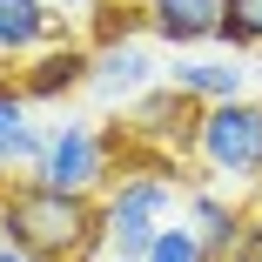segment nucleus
Instances as JSON below:
<instances>
[{
  "instance_id": "9b49d317",
  "label": "nucleus",
  "mask_w": 262,
  "mask_h": 262,
  "mask_svg": "<svg viewBox=\"0 0 262 262\" xmlns=\"http://www.w3.org/2000/svg\"><path fill=\"white\" fill-rule=\"evenodd\" d=\"M88 68H94V54H88V47H54V54H40L14 88L27 94V101H54L61 88H81L88 81Z\"/></svg>"
},
{
  "instance_id": "1a4fd4ad",
  "label": "nucleus",
  "mask_w": 262,
  "mask_h": 262,
  "mask_svg": "<svg viewBox=\"0 0 262 262\" xmlns=\"http://www.w3.org/2000/svg\"><path fill=\"white\" fill-rule=\"evenodd\" d=\"M242 215H249V208L229 202V195H215V188H195V195H188V229H195V242H202L208 262H229V255H235Z\"/></svg>"
},
{
  "instance_id": "f8f14e48",
  "label": "nucleus",
  "mask_w": 262,
  "mask_h": 262,
  "mask_svg": "<svg viewBox=\"0 0 262 262\" xmlns=\"http://www.w3.org/2000/svg\"><path fill=\"white\" fill-rule=\"evenodd\" d=\"M222 47H262V0H222Z\"/></svg>"
},
{
  "instance_id": "9d476101",
  "label": "nucleus",
  "mask_w": 262,
  "mask_h": 262,
  "mask_svg": "<svg viewBox=\"0 0 262 262\" xmlns=\"http://www.w3.org/2000/svg\"><path fill=\"white\" fill-rule=\"evenodd\" d=\"M168 88H182L188 101H202V108H215V101H242L249 68H235V61H175Z\"/></svg>"
},
{
  "instance_id": "f3484780",
  "label": "nucleus",
  "mask_w": 262,
  "mask_h": 262,
  "mask_svg": "<svg viewBox=\"0 0 262 262\" xmlns=\"http://www.w3.org/2000/svg\"><path fill=\"white\" fill-rule=\"evenodd\" d=\"M108 262H115V255H108Z\"/></svg>"
},
{
  "instance_id": "7ed1b4c3",
  "label": "nucleus",
  "mask_w": 262,
  "mask_h": 262,
  "mask_svg": "<svg viewBox=\"0 0 262 262\" xmlns=\"http://www.w3.org/2000/svg\"><path fill=\"white\" fill-rule=\"evenodd\" d=\"M195 162L215 175V182L262 188V94L202 108V121H195Z\"/></svg>"
},
{
  "instance_id": "0eeeda50",
  "label": "nucleus",
  "mask_w": 262,
  "mask_h": 262,
  "mask_svg": "<svg viewBox=\"0 0 262 262\" xmlns=\"http://www.w3.org/2000/svg\"><path fill=\"white\" fill-rule=\"evenodd\" d=\"M68 27L47 0H0V54H40V47H61Z\"/></svg>"
},
{
  "instance_id": "2eb2a0df",
  "label": "nucleus",
  "mask_w": 262,
  "mask_h": 262,
  "mask_svg": "<svg viewBox=\"0 0 262 262\" xmlns=\"http://www.w3.org/2000/svg\"><path fill=\"white\" fill-rule=\"evenodd\" d=\"M229 262H262V202H249L242 215V235H235V255Z\"/></svg>"
},
{
  "instance_id": "f03ea898",
  "label": "nucleus",
  "mask_w": 262,
  "mask_h": 262,
  "mask_svg": "<svg viewBox=\"0 0 262 262\" xmlns=\"http://www.w3.org/2000/svg\"><path fill=\"white\" fill-rule=\"evenodd\" d=\"M175 162H135V168H115V182L101 188V222H108V255L115 262H141L148 242L168 229L175 215Z\"/></svg>"
},
{
  "instance_id": "20e7f679",
  "label": "nucleus",
  "mask_w": 262,
  "mask_h": 262,
  "mask_svg": "<svg viewBox=\"0 0 262 262\" xmlns=\"http://www.w3.org/2000/svg\"><path fill=\"white\" fill-rule=\"evenodd\" d=\"M115 155H128L121 121L115 128H88V121H54L47 128V155H40V175L47 188H68V195H101L115 182Z\"/></svg>"
},
{
  "instance_id": "6e6552de",
  "label": "nucleus",
  "mask_w": 262,
  "mask_h": 262,
  "mask_svg": "<svg viewBox=\"0 0 262 262\" xmlns=\"http://www.w3.org/2000/svg\"><path fill=\"white\" fill-rule=\"evenodd\" d=\"M88 88H101L108 101H141V94L155 88L148 47H135V40H108V47L94 54V68H88Z\"/></svg>"
},
{
  "instance_id": "f257e3e1",
  "label": "nucleus",
  "mask_w": 262,
  "mask_h": 262,
  "mask_svg": "<svg viewBox=\"0 0 262 262\" xmlns=\"http://www.w3.org/2000/svg\"><path fill=\"white\" fill-rule=\"evenodd\" d=\"M0 242H14L34 262H101L108 222L101 195H68L47 182H7L0 188Z\"/></svg>"
},
{
  "instance_id": "39448f33",
  "label": "nucleus",
  "mask_w": 262,
  "mask_h": 262,
  "mask_svg": "<svg viewBox=\"0 0 262 262\" xmlns=\"http://www.w3.org/2000/svg\"><path fill=\"white\" fill-rule=\"evenodd\" d=\"M195 121L202 101H188L182 88H148L141 101H128V148H155V162H175V155H195Z\"/></svg>"
},
{
  "instance_id": "dca6fc26",
  "label": "nucleus",
  "mask_w": 262,
  "mask_h": 262,
  "mask_svg": "<svg viewBox=\"0 0 262 262\" xmlns=\"http://www.w3.org/2000/svg\"><path fill=\"white\" fill-rule=\"evenodd\" d=\"M0 262H34V255H20L14 242H0Z\"/></svg>"
},
{
  "instance_id": "ddd939ff",
  "label": "nucleus",
  "mask_w": 262,
  "mask_h": 262,
  "mask_svg": "<svg viewBox=\"0 0 262 262\" xmlns=\"http://www.w3.org/2000/svg\"><path fill=\"white\" fill-rule=\"evenodd\" d=\"M141 262H208V255H202V242H195V229H188V222H168L162 235L148 242V255H141Z\"/></svg>"
},
{
  "instance_id": "4468645a",
  "label": "nucleus",
  "mask_w": 262,
  "mask_h": 262,
  "mask_svg": "<svg viewBox=\"0 0 262 262\" xmlns=\"http://www.w3.org/2000/svg\"><path fill=\"white\" fill-rule=\"evenodd\" d=\"M20 128H27V94L14 81H0V168H7V148L20 141Z\"/></svg>"
},
{
  "instance_id": "423d86ee",
  "label": "nucleus",
  "mask_w": 262,
  "mask_h": 262,
  "mask_svg": "<svg viewBox=\"0 0 262 262\" xmlns=\"http://www.w3.org/2000/svg\"><path fill=\"white\" fill-rule=\"evenodd\" d=\"M141 27L168 47L222 40V0H141Z\"/></svg>"
}]
</instances>
